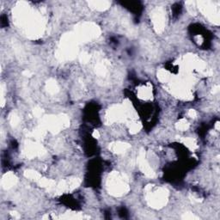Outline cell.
<instances>
[{
  "label": "cell",
  "mask_w": 220,
  "mask_h": 220,
  "mask_svg": "<svg viewBox=\"0 0 220 220\" xmlns=\"http://www.w3.org/2000/svg\"><path fill=\"white\" fill-rule=\"evenodd\" d=\"M108 187L109 192L113 195L119 196L124 194L128 190V185L126 183V179L125 178V174H120L118 173L111 174L108 180Z\"/></svg>",
  "instance_id": "1"
},
{
  "label": "cell",
  "mask_w": 220,
  "mask_h": 220,
  "mask_svg": "<svg viewBox=\"0 0 220 220\" xmlns=\"http://www.w3.org/2000/svg\"><path fill=\"white\" fill-rule=\"evenodd\" d=\"M100 34L99 28L94 23H84L82 24L78 29V33L76 34V37L79 40L89 41L94 38H96Z\"/></svg>",
  "instance_id": "2"
},
{
  "label": "cell",
  "mask_w": 220,
  "mask_h": 220,
  "mask_svg": "<svg viewBox=\"0 0 220 220\" xmlns=\"http://www.w3.org/2000/svg\"><path fill=\"white\" fill-rule=\"evenodd\" d=\"M198 7L201 10V12L204 13L206 17L216 24L219 23V14L218 7L214 5L212 2L208 1H201L198 2Z\"/></svg>",
  "instance_id": "3"
},
{
  "label": "cell",
  "mask_w": 220,
  "mask_h": 220,
  "mask_svg": "<svg viewBox=\"0 0 220 220\" xmlns=\"http://www.w3.org/2000/svg\"><path fill=\"white\" fill-rule=\"evenodd\" d=\"M167 196L168 194L165 191V189L160 188L155 192H150L148 201L150 205L152 206L153 207H162L166 203Z\"/></svg>",
  "instance_id": "4"
},
{
  "label": "cell",
  "mask_w": 220,
  "mask_h": 220,
  "mask_svg": "<svg viewBox=\"0 0 220 220\" xmlns=\"http://www.w3.org/2000/svg\"><path fill=\"white\" fill-rule=\"evenodd\" d=\"M151 19H152L155 30L158 33L162 32L164 29V25H165L164 10L162 8H157L153 10V11L151 13Z\"/></svg>",
  "instance_id": "5"
},
{
  "label": "cell",
  "mask_w": 220,
  "mask_h": 220,
  "mask_svg": "<svg viewBox=\"0 0 220 220\" xmlns=\"http://www.w3.org/2000/svg\"><path fill=\"white\" fill-rule=\"evenodd\" d=\"M126 118V109L121 106H114L108 110L107 120L109 123L114 121H124Z\"/></svg>",
  "instance_id": "6"
},
{
  "label": "cell",
  "mask_w": 220,
  "mask_h": 220,
  "mask_svg": "<svg viewBox=\"0 0 220 220\" xmlns=\"http://www.w3.org/2000/svg\"><path fill=\"white\" fill-rule=\"evenodd\" d=\"M138 167L140 169V170L146 174V176L148 177H155V172L152 170V168L150 167V165L149 164V162H147V160L146 159L145 157V152L141 151L139 155H138Z\"/></svg>",
  "instance_id": "7"
},
{
  "label": "cell",
  "mask_w": 220,
  "mask_h": 220,
  "mask_svg": "<svg viewBox=\"0 0 220 220\" xmlns=\"http://www.w3.org/2000/svg\"><path fill=\"white\" fill-rule=\"evenodd\" d=\"M45 153V150L41 145L34 144V143H29L25 146L24 154L28 158H34L37 156H42Z\"/></svg>",
  "instance_id": "8"
},
{
  "label": "cell",
  "mask_w": 220,
  "mask_h": 220,
  "mask_svg": "<svg viewBox=\"0 0 220 220\" xmlns=\"http://www.w3.org/2000/svg\"><path fill=\"white\" fill-rule=\"evenodd\" d=\"M131 147L129 144L123 143V142H114L112 143L109 146V150H111L113 152L117 154L124 153L125 151H126L127 150Z\"/></svg>",
  "instance_id": "9"
},
{
  "label": "cell",
  "mask_w": 220,
  "mask_h": 220,
  "mask_svg": "<svg viewBox=\"0 0 220 220\" xmlns=\"http://www.w3.org/2000/svg\"><path fill=\"white\" fill-rule=\"evenodd\" d=\"M89 5L93 10L102 11V10H106L107 9H108V7L110 6V2H108V1H90V2H89Z\"/></svg>",
  "instance_id": "10"
},
{
  "label": "cell",
  "mask_w": 220,
  "mask_h": 220,
  "mask_svg": "<svg viewBox=\"0 0 220 220\" xmlns=\"http://www.w3.org/2000/svg\"><path fill=\"white\" fill-rule=\"evenodd\" d=\"M17 182V178L12 173H8L4 175L2 180V185L4 188H10Z\"/></svg>",
  "instance_id": "11"
},
{
  "label": "cell",
  "mask_w": 220,
  "mask_h": 220,
  "mask_svg": "<svg viewBox=\"0 0 220 220\" xmlns=\"http://www.w3.org/2000/svg\"><path fill=\"white\" fill-rule=\"evenodd\" d=\"M46 89H47V91L49 92L50 94L57 93L58 90V86L56 83V81L54 79H50L46 83Z\"/></svg>",
  "instance_id": "12"
},
{
  "label": "cell",
  "mask_w": 220,
  "mask_h": 220,
  "mask_svg": "<svg viewBox=\"0 0 220 220\" xmlns=\"http://www.w3.org/2000/svg\"><path fill=\"white\" fill-rule=\"evenodd\" d=\"M24 175L27 178L31 179V180H34V181H36V182H38L40 179L42 178V175L39 174L37 171L32 170H29L25 171Z\"/></svg>",
  "instance_id": "13"
},
{
  "label": "cell",
  "mask_w": 220,
  "mask_h": 220,
  "mask_svg": "<svg viewBox=\"0 0 220 220\" xmlns=\"http://www.w3.org/2000/svg\"><path fill=\"white\" fill-rule=\"evenodd\" d=\"M183 143L184 145L188 147L190 150H195L197 148V143L196 141L194 139V138H183Z\"/></svg>",
  "instance_id": "14"
},
{
  "label": "cell",
  "mask_w": 220,
  "mask_h": 220,
  "mask_svg": "<svg viewBox=\"0 0 220 220\" xmlns=\"http://www.w3.org/2000/svg\"><path fill=\"white\" fill-rule=\"evenodd\" d=\"M175 127H176L177 130H180V131H186V130L189 128V124H188V122L186 120L182 119V120H181L176 124Z\"/></svg>",
  "instance_id": "15"
},
{
  "label": "cell",
  "mask_w": 220,
  "mask_h": 220,
  "mask_svg": "<svg viewBox=\"0 0 220 220\" xmlns=\"http://www.w3.org/2000/svg\"><path fill=\"white\" fill-rule=\"evenodd\" d=\"M151 95V89L150 87H143L139 90V96L143 98H150Z\"/></svg>",
  "instance_id": "16"
},
{
  "label": "cell",
  "mask_w": 220,
  "mask_h": 220,
  "mask_svg": "<svg viewBox=\"0 0 220 220\" xmlns=\"http://www.w3.org/2000/svg\"><path fill=\"white\" fill-rule=\"evenodd\" d=\"M96 72L99 76H102L103 77L104 75L107 73V68H106V66L104 64H98L96 67Z\"/></svg>",
  "instance_id": "17"
},
{
  "label": "cell",
  "mask_w": 220,
  "mask_h": 220,
  "mask_svg": "<svg viewBox=\"0 0 220 220\" xmlns=\"http://www.w3.org/2000/svg\"><path fill=\"white\" fill-rule=\"evenodd\" d=\"M158 78L161 82L165 83V82L168 81V79H169V74H168V72H167L166 71L161 70V71H159V72H158Z\"/></svg>",
  "instance_id": "18"
},
{
  "label": "cell",
  "mask_w": 220,
  "mask_h": 220,
  "mask_svg": "<svg viewBox=\"0 0 220 220\" xmlns=\"http://www.w3.org/2000/svg\"><path fill=\"white\" fill-rule=\"evenodd\" d=\"M187 4V9L188 10V12L192 14V15H195L196 14V5L194 2H192V1H189V2H187L186 3Z\"/></svg>",
  "instance_id": "19"
},
{
  "label": "cell",
  "mask_w": 220,
  "mask_h": 220,
  "mask_svg": "<svg viewBox=\"0 0 220 220\" xmlns=\"http://www.w3.org/2000/svg\"><path fill=\"white\" fill-rule=\"evenodd\" d=\"M10 124L12 125L13 126H17L18 123H19V117L17 116V114L12 113V114H10Z\"/></svg>",
  "instance_id": "20"
},
{
  "label": "cell",
  "mask_w": 220,
  "mask_h": 220,
  "mask_svg": "<svg viewBox=\"0 0 220 220\" xmlns=\"http://www.w3.org/2000/svg\"><path fill=\"white\" fill-rule=\"evenodd\" d=\"M140 129H141V126L138 123H133L130 126V132L132 133H137Z\"/></svg>",
  "instance_id": "21"
},
{
  "label": "cell",
  "mask_w": 220,
  "mask_h": 220,
  "mask_svg": "<svg viewBox=\"0 0 220 220\" xmlns=\"http://www.w3.org/2000/svg\"><path fill=\"white\" fill-rule=\"evenodd\" d=\"M34 116L36 117H41L42 115V114H43V111H42V108H35L34 109Z\"/></svg>",
  "instance_id": "22"
},
{
  "label": "cell",
  "mask_w": 220,
  "mask_h": 220,
  "mask_svg": "<svg viewBox=\"0 0 220 220\" xmlns=\"http://www.w3.org/2000/svg\"><path fill=\"white\" fill-rule=\"evenodd\" d=\"M90 59V56L87 54H82L80 56V60L83 63H87Z\"/></svg>",
  "instance_id": "23"
},
{
  "label": "cell",
  "mask_w": 220,
  "mask_h": 220,
  "mask_svg": "<svg viewBox=\"0 0 220 220\" xmlns=\"http://www.w3.org/2000/svg\"><path fill=\"white\" fill-rule=\"evenodd\" d=\"M182 218H184V219H197L198 218L194 215H193L192 213H187V214L185 213V215L182 216Z\"/></svg>",
  "instance_id": "24"
},
{
  "label": "cell",
  "mask_w": 220,
  "mask_h": 220,
  "mask_svg": "<svg viewBox=\"0 0 220 220\" xmlns=\"http://www.w3.org/2000/svg\"><path fill=\"white\" fill-rule=\"evenodd\" d=\"M187 114H188V116L191 117V118H195L197 116V113H196L194 109H190L188 111V113H187Z\"/></svg>",
  "instance_id": "25"
},
{
  "label": "cell",
  "mask_w": 220,
  "mask_h": 220,
  "mask_svg": "<svg viewBox=\"0 0 220 220\" xmlns=\"http://www.w3.org/2000/svg\"><path fill=\"white\" fill-rule=\"evenodd\" d=\"M92 136L94 138H98L100 137V133H99V132L98 131H94L93 132V133H92Z\"/></svg>",
  "instance_id": "26"
},
{
  "label": "cell",
  "mask_w": 220,
  "mask_h": 220,
  "mask_svg": "<svg viewBox=\"0 0 220 220\" xmlns=\"http://www.w3.org/2000/svg\"><path fill=\"white\" fill-rule=\"evenodd\" d=\"M218 91H219V86H218V85H217V86H215V87L213 88L212 93H213V94H215V93H218Z\"/></svg>",
  "instance_id": "27"
},
{
  "label": "cell",
  "mask_w": 220,
  "mask_h": 220,
  "mask_svg": "<svg viewBox=\"0 0 220 220\" xmlns=\"http://www.w3.org/2000/svg\"><path fill=\"white\" fill-rule=\"evenodd\" d=\"M23 75L26 76V77H31V76H32V73L29 71H25L24 72H23Z\"/></svg>",
  "instance_id": "28"
},
{
  "label": "cell",
  "mask_w": 220,
  "mask_h": 220,
  "mask_svg": "<svg viewBox=\"0 0 220 220\" xmlns=\"http://www.w3.org/2000/svg\"><path fill=\"white\" fill-rule=\"evenodd\" d=\"M216 126L217 130L218 131V130H219V122H217L216 126Z\"/></svg>",
  "instance_id": "29"
}]
</instances>
